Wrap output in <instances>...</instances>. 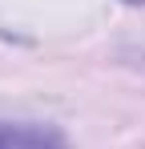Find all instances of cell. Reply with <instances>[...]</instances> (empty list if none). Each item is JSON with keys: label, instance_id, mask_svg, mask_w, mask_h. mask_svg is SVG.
I'll list each match as a JSON object with an SVG mask.
<instances>
[{"label": "cell", "instance_id": "2", "mask_svg": "<svg viewBox=\"0 0 145 149\" xmlns=\"http://www.w3.org/2000/svg\"><path fill=\"white\" fill-rule=\"evenodd\" d=\"M125 4H145V0H125Z\"/></svg>", "mask_w": 145, "mask_h": 149}, {"label": "cell", "instance_id": "1", "mask_svg": "<svg viewBox=\"0 0 145 149\" xmlns=\"http://www.w3.org/2000/svg\"><path fill=\"white\" fill-rule=\"evenodd\" d=\"M0 149H69L56 129L32 121H0Z\"/></svg>", "mask_w": 145, "mask_h": 149}]
</instances>
